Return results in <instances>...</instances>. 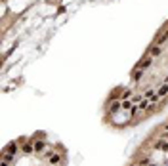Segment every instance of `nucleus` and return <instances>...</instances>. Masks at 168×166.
<instances>
[{"label":"nucleus","mask_w":168,"mask_h":166,"mask_svg":"<svg viewBox=\"0 0 168 166\" xmlns=\"http://www.w3.org/2000/svg\"><path fill=\"white\" fill-rule=\"evenodd\" d=\"M50 162H52V164L59 162V155H58V153H55V155H52V157H50Z\"/></svg>","instance_id":"obj_8"},{"label":"nucleus","mask_w":168,"mask_h":166,"mask_svg":"<svg viewBox=\"0 0 168 166\" xmlns=\"http://www.w3.org/2000/svg\"><path fill=\"white\" fill-rule=\"evenodd\" d=\"M21 151H23V153H32V151H35V149H32V139H29V143H25Z\"/></svg>","instance_id":"obj_3"},{"label":"nucleus","mask_w":168,"mask_h":166,"mask_svg":"<svg viewBox=\"0 0 168 166\" xmlns=\"http://www.w3.org/2000/svg\"><path fill=\"white\" fill-rule=\"evenodd\" d=\"M115 99H122V94H120L118 88H117V90H113V94H111V101H115Z\"/></svg>","instance_id":"obj_4"},{"label":"nucleus","mask_w":168,"mask_h":166,"mask_svg":"<svg viewBox=\"0 0 168 166\" xmlns=\"http://www.w3.org/2000/svg\"><path fill=\"white\" fill-rule=\"evenodd\" d=\"M134 101H128V99H122V109H132Z\"/></svg>","instance_id":"obj_6"},{"label":"nucleus","mask_w":168,"mask_h":166,"mask_svg":"<svg viewBox=\"0 0 168 166\" xmlns=\"http://www.w3.org/2000/svg\"><path fill=\"white\" fill-rule=\"evenodd\" d=\"M141 74H143V71H141V69L134 71V74H132V80H140V79H141Z\"/></svg>","instance_id":"obj_5"},{"label":"nucleus","mask_w":168,"mask_h":166,"mask_svg":"<svg viewBox=\"0 0 168 166\" xmlns=\"http://www.w3.org/2000/svg\"><path fill=\"white\" fill-rule=\"evenodd\" d=\"M164 138H166V139H168V134H166V136H164Z\"/></svg>","instance_id":"obj_10"},{"label":"nucleus","mask_w":168,"mask_h":166,"mask_svg":"<svg viewBox=\"0 0 168 166\" xmlns=\"http://www.w3.org/2000/svg\"><path fill=\"white\" fill-rule=\"evenodd\" d=\"M161 52H162V46H159V44H155L153 48H149V55H151V57H157V55H161Z\"/></svg>","instance_id":"obj_2"},{"label":"nucleus","mask_w":168,"mask_h":166,"mask_svg":"<svg viewBox=\"0 0 168 166\" xmlns=\"http://www.w3.org/2000/svg\"><path fill=\"white\" fill-rule=\"evenodd\" d=\"M147 166H155V164H147Z\"/></svg>","instance_id":"obj_9"},{"label":"nucleus","mask_w":168,"mask_h":166,"mask_svg":"<svg viewBox=\"0 0 168 166\" xmlns=\"http://www.w3.org/2000/svg\"><path fill=\"white\" fill-rule=\"evenodd\" d=\"M132 97V90H122V99H128Z\"/></svg>","instance_id":"obj_7"},{"label":"nucleus","mask_w":168,"mask_h":166,"mask_svg":"<svg viewBox=\"0 0 168 166\" xmlns=\"http://www.w3.org/2000/svg\"><path fill=\"white\" fill-rule=\"evenodd\" d=\"M151 63H153V57H151V55H147L145 59H141V61L138 63V69H141V71H143V69H147Z\"/></svg>","instance_id":"obj_1"}]
</instances>
